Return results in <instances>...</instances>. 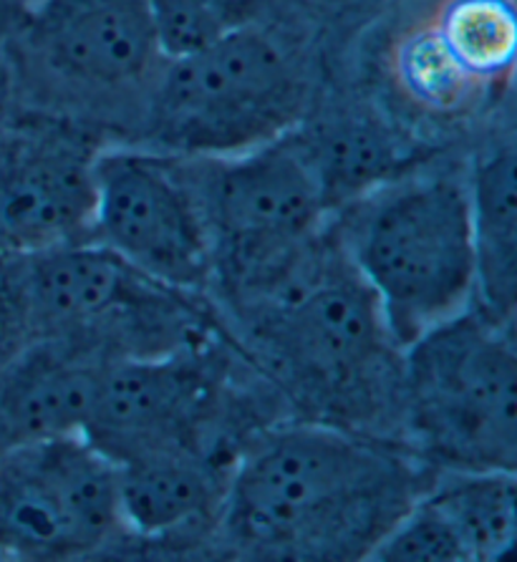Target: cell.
I'll list each match as a JSON object with an SVG mask.
<instances>
[{
    "label": "cell",
    "instance_id": "277c9868",
    "mask_svg": "<svg viewBox=\"0 0 517 562\" xmlns=\"http://www.w3.org/2000/svg\"><path fill=\"white\" fill-rule=\"evenodd\" d=\"M308 101L295 50L250 21L162 64L151 83L149 134L167 155L227 157L291 134Z\"/></svg>",
    "mask_w": 517,
    "mask_h": 562
},
{
    "label": "cell",
    "instance_id": "6da1fadb",
    "mask_svg": "<svg viewBox=\"0 0 517 562\" xmlns=\"http://www.w3.org/2000/svg\"><path fill=\"white\" fill-rule=\"evenodd\" d=\"M429 482L402 451L336 424L276 429L227 480L233 540L295 560H363Z\"/></svg>",
    "mask_w": 517,
    "mask_h": 562
},
{
    "label": "cell",
    "instance_id": "30bf717a",
    "mask_svg": "<svg viewBox=\"0 0 517 562\" xmlns=\"http://www.w3.org/2000/svg\"><path fill=\"white\" fill-rule=\"evenodd\" d=\"M212 381L184 348L147 356H109L101 363L83 439L112 459L200 447Z\"/></svg>",
    "mask_w": 517,
    "mask_h": 562
},
{
    "label": "cell",
    "instance_id": "3957f363",
    "mask_svg": "<svg viewBox=\"0 0 517 562\" xmlns=\"http://www.w3.org/2000/svg\"><path fill=\"white\" fill-rule=\"evenodd\" d=\"M330 229L404 351L474 303L468 180L400 175L341 204Z\"/></svg>",
    "mask_w": 517,
    "mask_h": 562
},
{
    "label": "cell",
    "instance_id": "9a60e30c",
    "mask_svg": "<svg viewBox=\"0 0 517 562\" xmlns=\"http://www.w3.org/2000/svg\"><path fill=\"white\" fill-rule=\"evenodd\" d=\"M293 136L324 187L330 210L400 177L406 161L400 134L367 114H334L311 126L299 124Z\"/></svg>",
    "mask_w": 517,
    "mask_h": 562
},
{
    "label": "cell",
    "instance_id": "7a4b0ae2",
    "mask_svg": "<svg viewBox=\"0 0 517 562\" xmlns=\"http://www.w3.org/2000/svg\"><path fill=\"white\" fill-rule=\"evenodd\" d=\"M233 303L293 389L334 408H359L402 353L374 293L326 227Z\"/></svg>",
    "mask_w": 517,
    "mask_h": 562
},
{
    "label": "cell",
    "instance_id": "7c38bea8",
    "mask_svg": "<svg viewBox=\"0 0 517 562\" xmlns=\"http://www.w3.org/2000/svg\"><path fill=\"white\" fill-rule=\"evenodd\" d=\"M109 356L66 340H36L0 369V454L48 439L83 437Z\"/></svg>",
    "mask_w": 517,
    "mask_h": 562
},
{
    "label": "cell",
    "instance_id": "9c48e42d",
    "mask_svg": "<svg viewBox=\"0 0 517 562\" xmlns=\"http://www.w3.org/2000/svg\"><path fill=\"white\" fill-rule=\"evenodd\" d=\"M21 23L33 61L79 93L139 89L165 64L151 0H33Z\"/></svg>",
    "mask_w": 517,
    "mask_h": 562
},
{
    "label": "cell",
    "instance_id": "e0dca14e",
    "mask_svg": "<svg viewBox=\"0 0 517 562\" xmlns=\"http://www.w3.org/2000/svg\"><path fill=\"white\" fill-rule=\"evenodd\" d=\"M392 71L404 99L431 116H460L487 93V87L449 54L431 21L396 38Z\"/></svg>",
    "mask_w": 517,
    "mask_h": 562
},
{
    "label": "cell",
    "instance_id": "2e32d148",
    "mask_svg": "<svg viewBox=\"0 0 517 562\" xmlns=\"http://www.w3.org/2000/svg\"><path fill=\"white\" fill-rule=\"evenodd\" d=\"M422 497L460 542L468 562L503 560L517 532V480L505 470H447Z\"/></svg>",
    "mask_w": 517,
    "mask_h": 562
},
{
    "label": "cell",
    "instance_id": "5b68a950",
    "mask_svg": "<svg viewBox=\"0 0 517 562\" xmlns=\"http://www.w3.org/2000/svg\"><path fill=\"white\" fill-rule=\"evenodd\" d=\"M400 391L422 449L447 470L517 467L513 323L470 305L402 351Z\"/></svg>",
    "mask_w": 517,
    "mask_h": 562
},
{
    "label": "cell",
    "instance_id": "ffe728a7",
    "mask_svg": "<svg viewBox=\"0 0 517 562\" xmlns=\"http://www.w3.org/2000/svg\"><path fill=\"white\" fill-rule=\"evenodd\" d=\"M369 560L379 562H468L460 542L422 495L376 542Z\"/></svg>",
    "mask_w": 517,
    "mask_h": 562
},
{
    "label": "cell",
    "instance_id": "d6986e66",
    "mask_svg": "<svg viewBox=\"0 0 517 562\" xmlns=\"http://www.w3.org/2000/svg\"><path fill=\"white\" fill-rule=\"evenodd\" d=\"M256 0H151L165 61L215 44L237 25L256 21Z\"/></svg>",
    "mask_w": 517,
    "mask_h": 562
},
{
    "label": "cell",
    "instance_id": "5bb4252c",
    "mask_svg": "<svg viewBox=\"0 0 517 562\" xmlns=\"http://www.w3.org/2000/svg\"><path fill=\"white\" fill-rule=\"evenodd\" d=\"M474 243V305L490 318L515 323L517 303V177L513 142L477 159L470 180Z\"/></svg>",
    "mask_w": 517,
    "mask_h": 562
},
{
    "label": "cell",
    "instance_id": "ac0fdd59",
    "mask_svg": "<svg viewBox=\"0 0 517 562\" xmlns=\"http://www.w3.org/2000/svg\"><path fill=\"white\" fill-rule=\"evenodd\" d=\"M431 25L482 87L510 81L517 48L513 0H445Z\"/></svg>",
    "mask_w": 517,
    "mask_h": 562
},
{
    "label": "cell",
    "instance_id": "ba28073f",
    "mask_svg": "<svg viewBox=\"0 0 517 562\" xmlns=\"http://www.w3.org/2000/svg\"><path fill=\"white\" fill-rule=\"evenodd\" d=\"M116 464L83 437L48 439L0 454V552L66 560L122 532Z\"/></svg>",
    "mask_w": 517,
    "mask_h": 562
},
{
    "label": "cell",
    "instance_id": "8992f818",
    "mask_svg": "<svg viewBox=\"0 0 517 562\" xmlns=\"http://www.w3.org/2000/svg\"><path fill=\"white\" fill-rule=\"evenodd\" d=\"M227 293L270 276L326 227L328 202L293 132L227 157H180Z\"/></svg>",
    "mask_w": 517,
    "mask_h": 562
},
{
    "label": "cell",
    "instance_id": "44dd1931",
    "mask_svg": "<svg viewBox=\"0 0 517 562\" xmlns=\"http://www.w3.org/2000/svg\"><path fill=\"white\" fill-rule=\"evenodd\" d=\"M33 344H36V334H33L19 283H15L13 258L0 255V369L13 363Z\"/></svg>",
    "mask_w": 517,
    "mask_h": 562
},
{
    "label": "cell",
    "instance_id": "4fadbf2b",
    "mask_svg": "<svg viewBox=\"0 0 517 562\" xmlns=\"http://www.w3.org/2000/svg\"><path fill=\"white\" fill-rule=\"evenodd\" d=\"M227 480L202 447L159 449L124 459L116 464L122 527L144 538H165L205 522L223 509Z\"/></svg>",
    "mask_w": 517,
    "mask_h": 562
},
{
    "label": "cell",
    "instance_id": "603a6c76",
    "mask_svg": "<svg viewBox=\"0 0 517 562\" xmlns=\"http://www.w3.org/2000/svg\"><path fill=\"white\" fill-rule=\"evenodd\" d=\"M33 0H0V13L8 11V13H15V15H23L29 11Z\"/></svg>",
    "mask_w": 517,
    "mask_h": 562
},
{
    "label": "cell",
    "instance_id": "52a82bcc",
    "mask_svg": "<svg viewBox=\"0 0 517 562\" xmlns=\"http://www.w3.org/2000/svg\"><path fill=\"white\" fill-rule=\"evenodd\" d=\"M89 237L169 291L215 285L207 227L177 155L97 151Z\"/></svg>",
    "mask_w": 517,
    "mask_h": 562
},
{
    "label": "cell",
    "instance_id": "7402d4cb",
    "mask_svg": "<svg viewBox=\"0 0 517 562\" xmlns=\"http://www.w3.org/2000/svg\"><path fill=\"white\" fill-rule=\"evenodd\" d=\"M313 8H321V11H346V8H353L363 3V0H303Z\"/></svg>",
    "mask_w": 517,
    "mask_h": 562
},
{
    "label": "cell",
    "instance_id": "8fae6325",
    "mask_svg": "<svg viewBox=\"0 0 517 562\" xmlns=\"http://www.w3.org/2000/svg\"><path fill=\"white\" fill-rule=\"evenodd\" d=\"M94 157L64 132L21 136L0 151V255L91 240Z\"/></svg>",
    "mask_w": 517,
    "mask_h": 562
}]
</instances>
